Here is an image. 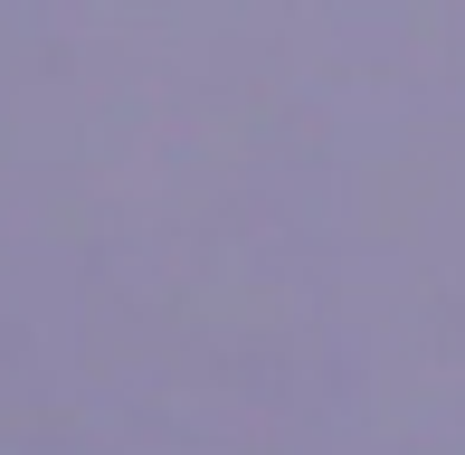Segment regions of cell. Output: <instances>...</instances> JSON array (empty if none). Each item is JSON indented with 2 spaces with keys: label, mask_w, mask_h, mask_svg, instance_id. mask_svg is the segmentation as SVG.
Segmentation results:
<instances>
[]
</instances>
